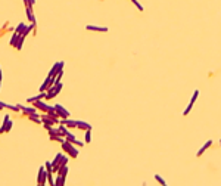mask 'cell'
Here are the masks:
<instances>
[{
  "label": "cell",
  "mask_w": 221,
  "mask_h": 186,
  "mask_svg": "<svg viewBox=\"0 0 221 186\" xmlns=\"http://www.w3.org/2000/svg\"><path fill=\"white\" fill-rule=\"evenodd\" d=\"M62 149H63L65 152H68V154L71 155V158H77V157H78V151L72 146V142H69V140H65V142L62 143Z\"/></svg>",
  "instance_id": "cell-1"
},
{
  "label": "cell",
  "mask_w": 221,
  "mask_h": 186,
  "mask_svg": "<svg viewBox=\"0 0 221 186\" xmlns=\"http://www.w3.org/2000/svg\"><path fill=\"white\" fill-rule=\"evenodd\" d=\"M55 111H56V114L59 115V118H69V112L66 111L62 105H55Z\"/></svg>",
  "instance_id": "cell-2"
},
{
  "label": "cell",
  "mask_w": 221,
  "mask_h": 186,
  "mask_svg": "<svg viewBox=\"0 0 221 186\" xmlns=\"http://www.w3.org/2000/svg\"><path fill=\"white\" fill-rule=\"evenodd\" d=\"M46 182H47V171H46V168H40L39 177H37V183L40 186H43L46 185Z\"/></svg>",
  "instance_id": "cell-3"
},
{
  "label": "cell",
  "mask_w": 221,
  "mask_h": 186,
  "mask_svg": "<svg viewBox=\"0 0 221 186\" xmlns=\"http://www.w3.org/2000/svg\"><path fill=\"white\" fill-rule=\"evenodd\" d=\"M198 95H199V90H195V93H193V96H192V99H190V104L186 107V110L183 111V115H187L190 110H192V107H193V104L196 102V99H198Z\"/></svg>",
  "instance_id": "cell-4"
},
{
  "label": "cell",
  "mask_w": 221,
  "mask_h": 186,
  "mask_svg": "<svg viewBox=\"0 0 221 186\" xmlns=\"http://www.w3.org/2000/svg\"><path fill=\"white\" fill-rule=\"evenodd\" d=\"M62 68H63V62H62V61H61V62H56V64L53 65V68L50 70V73H49V77H53V78H55V75L58 74V73H59V71H61Z\"/></svg>",
  "instance_id": "cell-5"
},
{
  "label": "cell",
  "mask_w": 221,
  "mask_h": 186,
  "mask_svg": "<svg viewBox=\"0 0 221 186\" xmlns=\"http://www.w3.org/2000/svg\"><path fill=\"white\" fill-rule=\"evenodd\" d=\"M18 107H19V111H22L25 115L37 114V108H27V107H22V105H18Z\"/></svg>",
  "instance_id": "cell-6"
},
{
  "label": "cell",
  "mask_w": 221,
  "mask_h": 186,
  "mask_svg": "<svg viewBox=\"0 0 221 186\" xmlns=\"http://www.w3.org/2000/svg\"><path fill=\"white\" fill-rule=\"evenodd\" d=\"M86 30H88V31H100V33H106L108 31L106 27H97V25H87Z\"/></svg>",
  "instance_id": "cell-7"
},
{
  "label": "cell",
  "mask_w": 221,
  "mask_h": 186,
  "mask_svg": "<svg viewBox=\"0 0 221 186\" xmlns=\"http://www.w3.org/2000/svg\"><path fill=\"white\" fill-rule=\"evenodd\" d=\"M46 98V93L44 92H40V95H37V96H33V98H28L27 99V102L28 104H33V102H36V101H42Z\"/></svg>",
  "instance_id": "cell-8"
},
{
  "label": "cell",
  "mask_w": 221,
  "mask_h": 186,
  "mask_svg": "<svg viewBox=\"0 0 221 186\" xmlns=\"http://www.w3.org/2000/svg\"><path fill=\"white\" fill-rule=\"evenodd\" d=\"M25 10H27L28 19H30L31 22H36V16H34V13H33V7H31V6H25Z\"/></svg>",
  "instance_id": "cell-9"
},
{
  "label": "cell",
  "mask_w": 221,
  "mask_h": 186,
  "mask_svg": "<svg viewBox=\"0 0 221 186\" xmlns=\"http://www.w3.org/2000/svg\"><path fill=\"white\" fill-rule=\"evenodd\" d=\"M77 129H83V130H91V126L87 124L86 121H77Z\"/></svg>",
  "instance_id": "cell-10"
},
{
  "label": "cell",
  "mask_w": 221,
  "mask_h": 186,
  "mask_svg": "<svg viewBox=\"0 0 221 186\" xmlns=\"http://www.w3.org/2000/svg\"><path fill=\"white\" fill-rule=\"evenodd\" d=\"M19 36H21V34L15 31V33H13V36H12V38H10V41H9V44H10V46H16V43H18V38H19Z\"/></svg>",
  "instance_id": "cell-11"
},
{
  "label": "cell",
  "mask_w": 221,
  "mask_h": 186,
  "mask_svg": "<svg viewBox=\"0 0 221 186\" xmlns=\"http://www.w3.org/2000/svg\"><path fill=\"white\" fill-rule=\"evenodd\" d=\"M211 145H212V140H208V142H206V143H205V145H203V146H202V148H201V151H199V152H198V154H196V155H198V157H201V155H202V154H203V152H205V151H206V149L209 148V146H211Z\"/></svg>",
  "instance_id": "cell-12"
},
{
  "label": "cell",
  "mask_w": 221,
  "mask_h": 186,
  "mask_svg": "<svg viewBox=\"0 0 221 186\" xmlns=\"http://www.w3.org/2000/svg\"><path fill=\"white\" fill-rule=\"evenodd\" d=\"M63 185H65V177L61 176V174H58V177L55 180V186H63Z\"/></svg>",
  "instance_id": "cell-13"
},
{
  "label": "cell",
  "mask_w": 221,
  "mask_h": 186,
  "mask_svg": "<svg viewBox=\"0 0 221 186\" xmlns=\"http://www.w3.org/2000/svg\"><path fill=\"white\" fill-rule=\"evenodd\" d=\"M24 40H25V37H24V36H19V38H18V43H16V49H18V50L22 47V44H24Z\"/></svg>",
  "instance_id": "cell-14"
},
{
  "label": "cell",
  "mask_w": 221,
  "mask_h": 186,
  "mask_svg": "<svg viewBox=\"0 0 221 186\" xmlns=\"http://www.w3.org/2000/svg\"><path fill=\"white\" fill-rule=\"evenodd\" d=\"M47 180H49V182H47V183H49V185H55V179H53V176H52V171H47Z\"/></svg>",
  "instance_id": "cell-15"
},
{
  "label": "cell",
  "mask_w": 221,
  "mask_h": 186,
  "mask_svg": "<svg viewBox=\"0 0 221 186\" xmlns=\"http://www.w3.org/2000/svg\"><path fill=\"white\" fill-rule=\"evenodd\" d=\"M155 180H156V182H158V183H159V185H167V182H165V180H164V179H162V177H161V176H159V174H155Z\"/></svg>",
  "instance_id": "cell-16"
},
{
  "label": "cell",
  "mask_w": 221,
  "mask_h": 186,
  "mask_svg": "<svg viewBox=\"0 0 221 186\" xmlns=\"http://www.w3.org/2000/svg\"><path fill=\"white\" fill-rule=\"evenodd\" d=\"M25 28H27V25H24L22 22L18 25V28H16V33H19V34H22L24 31H25Z\"/></svg>",
  "instance_id": "cell-17"
},
{
  "label": "cell",
  "mask_w": 221,
  "mask_h": 186,
  "mask_svg": "<svg viewBox=\"0 0 221 186\" xmlns=\"http://www.w3.org/2000/svg\"><path fill=\"white\" fill-rule=\"evenodd\" d=\"M58 174H61V176H63V177H66V174H68V167L65 165V167H62L61 170H59V173Z\"/></svg>",
  "instance_id": "cell-18"
},
{
  "label": "cell",
  "mask_w": 221,
  "mask_h": 186,
  "mask_svg": "<svg viewBox=\"0 0 221 186\" xmlns=\"http://www.w3.org/2000/svg\"><path fill=\"white\" fill-rule=\"evenodd\" d=\"M12 126H13V123H12V121L9 120V121L6 123V127H4V132H10V130H12Z\"/></svg>",
  "instance_id": "cell-19"
},
{
  "label": "cell",
  "mask_w": 221,
  "mask_h": 186,
  "mask_svg": "<svg viewBox=\"0 0 221 186\" xmlns=\"http://www.w3.org/2000/svg\"><path fill=\"white\" fill-rule=\"evenodd\" d=\"M91 140V130H86V143Z\"/></svg>",
  "instance_id": "cell-20"
},
{
  "label": "cell",
  "mask_w": 221,
  "mask_h": 186,
  "mask_svg": "<svg viewBox=\"0 0 221 186\" xmlns=\"http://www.w3.org/2000/svg\"><path fill=\"white\" fill-rule=\"evenodd\" d=\"M44 168H46V171H52L53 170V165H52V162H46V165H44Z\"/></svg>",
  "instance_id": "cell-21"
},
{
  "label": "cell",
  "mask_w": 221,
  "mask_h": 186,
  "mask_svg": "<svg viewBox=\"0 0 221 186\" xmlns=\"http://www.w3.org/2000/svg\"><path fill=\"white\" fill-rule=\"evenodd\" d=\"M65 137H66V140H69V142H74V140H75V136H74V135H71V133H68Z\"/></svg>",
  "instance_id": "cell-22"
},
{
  "label": "cell",
  "mask_w": 221,
  "mask_h": 186,
  "mask_svg": "<svg viewBox=\"0 0 221 186\" xmlns=\"http://www.w3.org/2000/svg\"><path fill=\"white\" fill-rule=\"evenodd\" d=\"M133 3H134V4H136V7H137V9H139V10H141V12H143V6H141V4H140V3H139V1H137V0H133Z\"/></svg>",
  "instance_id": "cell-23"
},
{
  "label": "cell",
  "mask_w": 221,
  "mask_h": 186,
  "mask_svg": "<svg viewBox=\"0 0 221 186\" xmlns=\"http://www.w3.org/2000/svg\"><path fill=\"white\" fill-rule=\"evenodd\" d=\"M72 145H77V146H84V143H83V142H80V140H77V139L72 142Z\"/></svg>",
  "instance_id": "cell-24"
},
{
  "label": "cell",
  "mask_w": 221,
  "mask_h": 186,
  "mask_svg": "<svg viewBox=\"0 0 221 186\" xmlns=\"http://www.w3.org/2000/svg\"><path fill=\"white\" fill-rule=\"evenodd\" d=\"M30 4H31V6H34V4H36V0H30Z\"/></svg>",
  "instance_id": "cell-25"
},
{
  "label": "cell",
  "mask_w": 221,
  "mask_h": 186,
  "mask_svg": "<svg viewBox=\"0 0 221 186\" xmlns=\"http://www.w3.org/2000/svg\"><path fill=\"white\" fill-rule=\"evenodd\" d=\"M220 143H221V142H220Z\"/></svg>",
  "instance_id": "cell-26"
}]
</instances>
